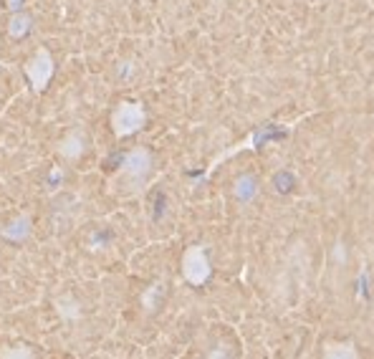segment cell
<instances>
[{
	"label": "cell",
	"instance_id": "obj_13",
	"mask_svg": "<svg viewBox=\"0 0 374 359\" xmlns=\"http://www.w3.org/2000/svg\"><path fill=\"white\" fill-rule=\"evenodd\" d=\"M208 359H230V354H228L226 347H215V349L208 354Z\"/></svg>",
	"mask_w": 374,
	"mask_h": 359
},
{
	"label": "cell",
	"instance_id": "obj_12",
	"mask_svg": "<svg viewBox=\"0 0 374 359\" xmlns=\"http://www.w3.org/2000/svg\"><path fill=\"white\" fill-rule=\"evenodd\" d=\"M0 359H36V357H33L31 347L18 344V347H6V349H0Z\"/></svg>",
	"mask_w": 374,
	"mask_h": 359
},
{
	"label": "cell",
	"instance_id": "obj_2",
	"mask_svg": "<svg viewBox=\"0 0 374 359\" xmlns=\"http://www.w3.org/2000/svg\"><path fill=\"white\" fill-rule=\"evenodd\" d=\"M142 124H144V109L134 102H122L111 114V127H114L117 137H129Z\"/></svg>",
	"mask_w": 374,
	"mask_h": 359
},
{
	"label": "cell",
	"instance_id": "obj_10",
	"mask_svg": "<svg viewBox=\"0 0 374 359\" xmlns=\"http://www.w3.org/2000/svg\"><path fill=\"white\" fill-rule=\"evenodd\" d=\"M28 31H31V18L25 16V13H16V16L10 18V25H8L10 39H23Z\"/></svg>",
	"mask_w": 374,
	"mask_h": 359
},
{
	"label": "cell",
	"instance_id": "obj_7",
	"mask_svg": "<svg viewBox=\"0 0 374 359\" xmlns=\"http://www.w3.org/2000/svg\"><path fill=\"white\" fill-rule=\"evenodd\" d=\"M58 152H61V157H66V160H76V157H81V152H84V137L78 132H71L69 137L61 142Z\"/></svg>",
	"mask_w": 374,
	"mask_h": 359
},
{
	"label": "cell",
	"instance_id": "obj_6",
	"mask_svg": "<svg viewBox=\"0 0 374 359\" xmlns=\"http://www.w3.org/2000/svg\"><path fill=\"white\" fill-rule=\"evenodd\" d=\"M324 359H359V351L351 342H331L324 349Z\"/></svg>",
	"mask_w": 374,
	"mask_h": 359
},
{
	"label": "cell",
	"instance_id": "obj_8",
	"mask_svg": "<svg viewBox=\"0 0 374 359\" xmlns=\"http://www.w3.org/2000/svg\"><path fill=\"white\" fill-rule=\"evenodd\" d=\"M56 309H58V316H61L63 321H76L78 316H81V306H78L76 298L71 296H63L56 301Z\"/></svg>",
	"mask_w": 374,
	"mask_h": 359
},
{
	"label": "cell",
	"instance_id": "obj_4",
	"mask_svg": "<svg viewBox=\"0 0 374 359\" xmlns=\"http://www.w3.org/2000/svg\"><path fill=\"white\" fill-rule=\"evenodd\" d=\"M122 170H124L126 177L132 180H144L152 170V157H149L147 149H132L129 155L124 157V162H122Z\"/></svg>",
	"mask_w": 374,
	"mask_h": 359
},
{
	"label": "cell",
	"instance_id": "obj_9",
	"mask_svg": "<svg viewBox=\"0 0 374 359\" xmlns=\"http://www.w3.org/2000/svg\"><path fill=\"white\" fill-rule=\"evenodd\" d=\"M256 180L250 177V175H245V177H241L238 182H235V197L241 200V203H248V200H253V195H256Z\"/></svg>",
	"mask_w": 374,
	"mask_h": 359
},
{
	"label": "cell",
	"instance_id": "obj_5",
	"mask_svg": "<svg viewBox=\"0 0 374 359\" xmlns=\"http://www.w3.org/2000/svg\"><path fill=\"white\" fill-rule=\"evenodd\" d=\"M28 235H31V218H28L25 213H21L18 218H13L8 226L0 230V238H3V241H10V243H21V241H25Z\"/></svg>",
	"mask_w": 374,
	"mask_h": 359
},
{
	"label": "cell",
	"instance_id": "obj_11",
	"mask_svg": "<svg viewBox=\"0 0 374 359\" xmlns=\"http://www.w3.org/2000/svg\"><path fill=\"white\" fill-rule=\"evenodd\" d=\"M164 294V283H152L144 294H142V306L147 309V312H155L157 306H160V298Z\"/></svg>",
	"mask_w": 374,
	"mask_h": 359
},
{
	"label": "cell",
	"instance_id": "obj_1",
	"mask_svg": "<svg viewBox=\"0 0 374 359\" xmlns=\"http://www.w3.org/2000/svg\"><path fill=\"white\" fill-rule=\"evenodd\" d=\"M210 274L212 268L205 246H190L185 250V256H182V276H185V281L192 283V286H203L210 279Z\"/></svg>",
	"mask_w": 374,
	"mask_h": 359
},
{
	"label": "cell",
	"instance_id": "obj_14",
	"mask_svg": "<svg viewBox=\"0 0 374 359\" xmlns=\"http://www.w3.org/2000/svg\"><path fill=\"white\" fill-rule=\"evenodd\" d=\"M8 6H10L13 10H18V8H21V0H8Z\"/></svg>",
	"mask_w": 374,
	"mask_h": 359
},
{
	"label": "cell",
	"instance_id": "obj_3",
	"mask_svg": "<svg viewBox=\"0 0 374 359\" xmlns=\"http://www.w3.org/2000/svg\"><path fill=\"white\" fill-rule=\"evenodd\" d=\"M25 76L31 78L33 91H43L46 89V84L54 76V58H51V54H48L46 48L36 51V56L25 63Z\"/></svg>",
	"mask_w": 374,
	"mask_h": 359
}]
</instances>
